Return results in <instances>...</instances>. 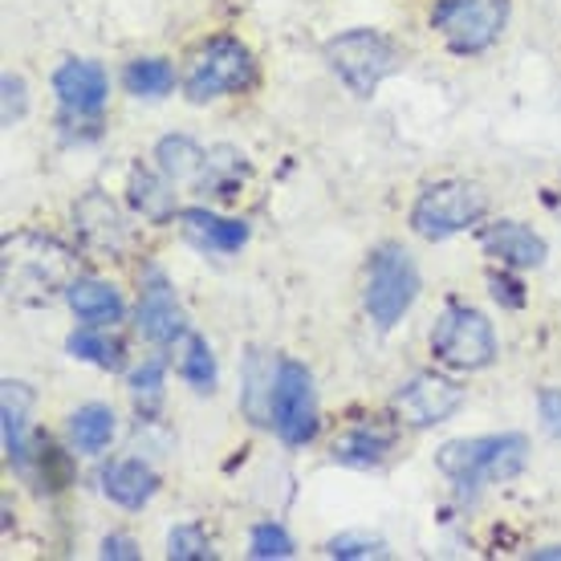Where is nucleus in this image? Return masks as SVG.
<instances>
[{
  "label": "nucleus",
  "mask_w": 561,
  "mask_h": 561,
  "mask_svg": "<svg viewBox=\"0 0 561 561\" xmlns=\"http://www.w3.org/2000/svg\"><path fill=\"white\" fill-rule=\"evenodd\" d=\"M0 268H4V294L13 306H49L61 289L73 285V265L78 256L54 237L42 232H13L4 237L0 249Z\"/></svg>",
  "instance_id": "obj_1"
},
{
  "label": "nucleus",
  "mask_w": 561,
  "mask_h": 561,
  "mask_svg": "<svg viewBox=\"0 0 561 561\" xmlns=\"http://www.w3.org/2000/svg\"><path fill=\"white\" fill-rule=\"evenodd\" d=\"M529 460L525 435H472V439H448L435 451V468L456 489H480L492 480H513Z\"/></svg>",
  "instance_id": "obj_2"
},
{
  "label": "nucleus",
  "mask_w": 561,
  "mask_h": 561,
  "mask_svg": "<svg viewBox=\"0 0 561 561\" xmlns=\"http://www.w3.org/2000/svg\"><path fill=\"white\" fill-rule=\"evenodd\" d=\"M325 57L342 82L351 85L358 99H370L387 78H391L399 66H403V54L391 37H382L375 28H354V33H342L325 45Z\"/></svg>",
  "instance_id": "obj_3"
},
{
  "label": "nucleus",
  "mask_w": 561,
  "mask_h": 561,
  "mask_svg": "<svg viewBox=\"0 0 561 561\" xmlns=\"http://www.w3.org/2000/svg\"><path fill=\"white\" fill-rule=\"evenodd\" d=\"M489 208V199L477 183L463 180H444L423 187L415 208H411V228L420 232L423 240H448L456 232H468Z\"/></svg>",
  "instance_id": "obj_4"
},
{
  "label": "nucleus",
  "mask_w": 561,
  "mask_h": 561,
  "mask_svg": "<svg viewBox=\"0 0 561 561\" xmlns=\"http://www.w3.org/2000/svg\"><path fill=\"white\" fill-rule=\"evenodd\" d=\"M508 0H439L432 9V28L448 42L451 54H484L505 33Z\"/></svg>",
  "instance_id": "obj_5"
},
{
  "label": "nucleus",
  "mask_w": 561,
  "mask_h": 561,
  "mask_svg": "<svg viewBox=\"0 0 561 561\" xmlns=\"http://www.w3.org/2000/svg\"><path fill=\"white\" fill-rule=\"evenodd\" d=\"M420 297V273L399 244H382L370 256V277H366V313L379 330H391Z\"/></svg>",
  "instance_id": "obj_6"
},
{
  "label": "nucleus",
  "mask_w": 561,
  "mask_h": 561,
  "mask_svg": "<svg viewBox=\"0 0 561 561\" xmlns=\"http://www.w3.org/2000/svg\"><path fill=\"white\" fill-rule=\"evenodd\" d=\"M432 354L451 370H484L496 358V334L480 309L448 306L432 330Z\"/></svg>",
  "instance_id": "obj_7"
},
{
  "label": "nucleus",
  "mask_w": 561,
  "mask_h": 561,
  "mask_svg": "<svg viewBox=\"0 0 561 561\" xmlns=\"http://www.w3.org/2000/svg\"><path fill=\"white\" fill-rule=\"evenodd\" d=\"M253 78H256L253 54L240 42H232V37H216V42H208L196 54L183 90H187L192 102H208V99H220V94H232V90H244Z\"/></svg>",
  "instance_id": "obj_8"
},
{
  "label": "nucleus",
  "mask_w": 561,
  "mask_h": 561,
  "mask_svg": "<svg viewBox=\"0 0 561 561\" xmlns=\"http://www.w3.org/2000/svg\"><path fill=\"white\" fill-rule=\"evenodd\" d=\"M273 427L289 448H301L318 435V399H313V379L301 363H280L273 379V403H268Z\"/></svg>",
  "instance_id": "obj_9"
},
{
  "label": "nucleus",
  "mask_w": 561,
  "mask_h": 561,
  "mask_svg": "<svg viewBox=\"0 0 561 561\" xmlns=\"http://www.w3.org/2000/svg\"><path fill=\"white\" fill-rule=\"evenodd\" d=\"M460 403L463 391L451 379H439V375H415L394 394V411L411 427H435V423L451 420L460 411Z\"/></svg>",
  "instance_id": "obj_10"
},
{
  "label": "nucleus",
  "mask_w": 561,
  "mask_h": 561,
  "mask_svg": "<svg viewBox=\"0 0 561 561\" xmlns=\"http://www.w3.org/2000/svg\"><path fill=\"white\" fill-rule=\"evenodd\" d=\"M54 94L61 102V111L78 114V118H90L106 106V94H111V82H106V70L99 61H61L54 73Z\"/></svg>",
  "instance_id": "obj_11"
},
{
  "label": "nucleus",
  "mask_w": 561,
  "mask_h": 561,
  "mask_svg": "<svg viewBox=\"0 0 561 561\" xmlns=\"http://www.w3.org/2000/svg\"><path fill=\"white\" fill-rule=\"evenodd\" d=\"M73 228H78V237H82L85 249L99 256H114L118 249H123V240H127L123 216H118V208H114L102 192H90V196L78 199V208H73Z\"/></svg>",
  "instance_id": "obj_12"
},
{
  "label": "nucleus",
  "mask_w": 561,
  "mask_h": 561,
  "mask_svg": "<svg viewBox=\"0 0 561 561\" xmlns=\"http://www.w3.org/2000/svg\"><path fill=\"white\" fill-rule=\"evenodd\" d=\"M480 249L496 256L501 265L513 268H537L546 265V240L534 228L517 225V220H496V225L480 228Z\"/></svg>",
  "instance_id": "obj_13"
},
{
  "label": "nucleus",
  "mask_w": 561,
  "mask_h": 561,
  "mask_svg": "<svg viewBox=\"0 0 561 561\" xmlns=\"http://www.w3.org/2000/svg\"><path fill=\"white\" fill-rule=\"evenodd\" d=\"M139 330L142 337H151L154 346H168L175 337L187 334V322H183V309L175 306V294L168 289V280L154 277L147 285V294L139 301Z\"/></svg>",
  "instance_id": "obj_14"
},
{
  "label": "nucleus",
  "mask_w": 561,
  "mask_h": 561,
  "mask_svg": "<svg viewBox=\"0 0 561 561\" xmlns=\"http://www.w3.org/2000/svg\"><path fill=\"white\" fill-rule=\"evenodd\" d=\"M180 225L187 232V240H196L199 249H211V253H237L249 240V225L244 220H225L208 208H183Z\"/></svg>",
  "instance_id": "obj_15"
},
{
  "label": "nucleus",
  "mask_w": 561,
  "mask_h": 561,
  "mask_svg": "<svg viewBox=\"0 0 561 561\" xmlns=\"http://www.w3.org/2000/svg\"><path fill=\"white\" fill-rule=\"evenodd\" d=\"M154 489H159V480L142 460H118L102 472V492L123 508H142L154 496Z\"/></svg>",
  "instance_id": "obj_16"
},
{
  "label": "nucleus",
  "mask_w": 561,
  "mask_h": 561,
  "mask_svg": "<svg viewBox=\"0 0 561 561\" xmlns=\"http://www.w3.org/2000/svg\"><path fill=\"white\" fill-rule=\"evenodd\" d=\"M66 301H70V309L85 325H111L123 318V297H118V289L106 285V280L78 277L70 289H66Z\"/></svg>",
  "instance_id": "obj_17"
},
{
  "label": "nucleus",
  "mask_w": 561,
  "mask_h": 561,
  "mask_svg": "<svg viewBox=\"0 0 561 561\" xmlns=\"http://www.w3.org/2000/svg\"><path fill=\"white\" fill-rule=\"evenodd\" d=\"M394 448V432L391 427H375V423H363V427H351L346 435L334 439V460L351 463V468H375L382 463V456Z\"/></svg>",
  "instance_id": "obj_18"
},
{
  "label": "nucleus",
  "mask_w": 561,
  "mask_h": 561,
  "mask_svg": "<svg viewBox=\"0 0 561 561\" xmlns=\"http://www.w3.org/2000/svg\"><path fill=\"white\" fill-rule=\"evenodd\" d=\"M208 151H199L192 139H163L159 142V168L171 183H204L208 175Z\"/></svg>",
  "instance_id": "obj_19"
},
{
  "label": "nucleus",
  "mask_w": 561,
  "mask_h": 561,
  "mask_svg": "<svg viewBox=\"0 0 561 561\" xmlns=\"http://www.w3.org/2000/svg\"><path fill=\"white\" fill-rule=\"evenodd\" d=\"M25 411H28V391L21 382H4V403H0V427H4V451L9 460L28 463V439H25Z\"/></svg>",
  "instance_id": "obj_20"
},
{
  "label": "nucleus",
  "mask_w": 561,
  "mask_h": 561,
  "mask_svg": "<svg viewBox=\"0 0 561 561\" xmlns=\"http://www.w3.org/2000/svg\"><path fill=\"white\" fill-rule=\"evenodd\" d=\"M70 435H73V448H78V451H85V456H99V451L114 439V411L102 408V403H90V408L73 411V415H70Z\"/></svg>",
  "instance_id": "obj_21"
},
{
  "label": "nucleus",
  "mask_w": 561,
  "mask_h": 561,
  "mask_svg": "<svg viewBox=\"0 0 561 561\" xmlns=\"http://www.w3.org/2000/svg\"><path fill=\"white\" fill-rule=\"evenodd\" d=\"M130 204L147 216V220H168L171 211H175V192H171V183H163L159 175L151 171H135L130 175Z\"/></svg>",
  "instance_id": "obj_22"
},
{
  "label": "nucleus",
  "mask_w": 561,
  "mask_h": 561,
  "mask_svg": "<svg viewBox=\"0 0 561 561\" xmlns=\"http://www.w3.org/2000/svg\"><path fill=\"white\" fill-rule=\"evenodd\" d=\"M123 82H127V90L135 99H163L171 85H175V70H171L168 61H159V57H139V61L127 66Z\"/></svg>",
  "instance_id": "obj_23"
},
{
  "label": "nucleus",
  "mask_w": 561,
  "mask_h": 561,
  "mask_svg": "<svg viewBox=\"0 0 561 561\" xmlns=\"http://www.w3.org/2000/svg\"><path fill=\"white\" fill-rule=\"evenodd\" d=\"M180 375L196 391H211L216 387V358H211V351H208V342L204 337H192L187 342V354H183V363H180Z\"/></svg>",
  "instance_id": "obj_24"
},
{
  "label": "nucleus",
  "mask_w": 561,
  "mask_h": 561,
  "mask_svg": "<svg viewBox=\"0 0 561 561\" xmlns=\"http://www.w3.org/2000/svg\"><path fill=\"white\" fill-rule=\"evenodd\" d=\"M130 394H135V403H139L142 415H151L159 403H163V363L151 358V363H142L135 375H130Z\"/></svg>",
  "instance_id": "obj_25"
},
{
  "label": "nucleus",
  "mask_w": 561,
  "mask_h": 561,
  "mask_svg": "<svg viewBox=\"0 0 561 561\" xmlns=\"http://www.w3.org/2000/svg\"><path fill=\"white\" fill-rule=\"evenodd\" d=\"M168 558L171 561H208V558H216V553H211V541L204 537V529H196V525H180V529H171V537H168Z\"/></svg>",
  "instance_id": "obj_26"
},
{
  "label": "nucleus",
  "mask_w": 561,
  "mask_h": 561,
  "mask_svg": "<svg viewBox=\"0 0 561 561\" xmlns=\"http://www.w3.org/2000/svg\"><path fill=\"white\" fill-rule=\"evenodd\" d=\"M70 354H73V358H82V363L102 366V370H118V366H123V358H118V346H114V342H106V337H99V334H73L70 337Z\"/></svg>",
  "instance_id": "obj_27"
},
{
  "label": "nucleus",
  "mask_w": 561,
  "mask_h": 561,
  "mask_svg": "<svg viewBox=\"0 0 561 561\" xmlns=\"http://www.w3.org/2000/svg\"><path fill=\"white\" fill-rule=\"evenodd\" d=\"M249 553L261 561L268 558H294V541H289V534L280 529V525H256L253 529V541H249Z\"/></svg>",
  "instance_id": "obj_28"
},
{
  "label": "nucleus",
  "mask_w": 561,
  "mask_h": 561,
  "mask_svg": "<svg viewBox=\"0 0 561 561\" xmlns=\"http://www.w3.org/2000/svg\"><path fill=\"white\" fill-rule=\"evenodd\" d=\"M325 553H330V558H382L387 549H382V541H375V537L342 534L325 546Z\"/></svg>",
  "instance_id": "obj_29"
},
{
  "label": "nucleus",
  "mask_w": 561,
  "mask_h": 561,
  "mask_svg": "<svg viewBox=\"0 0 561 561\" xmlns=\"http://www.w3.org/2000/svg\"><path fill=\"white\" fill-rule=\"evenodd\" d=\"M21 114H25V82L4 73V127H13Z\"/></svg>",
  "instance_id": "obj_30"
},
{
  "label": "nucleus",
  "mask_w": 561,
  "mask_h": 561,
  "mask_svg": "<svg viewBox=\"0 0 561 561\" xmlns=\"http://www.w3.org/2000/svg\"><path fill=\"white\" fill-rule=\"evenodd\" d=\"M537 408H541V423H546V432L561 439V391H541Z\"/></svg>",
  "instance_id": "obj_31"
},
{
  "label": "nucleus",
  "mask_w": 561,
  "mask_h": 561,
  "mask_svg": "<svg viewBox=\"0 0 561 561\" xmlns=\"http://www.w3.org/2000/svg\"><path fill=\"white\" fill-rule=\"evenodd\" d=\"M102 558L135 561V558H139V549H135V541H130V537H106V541H102Z\"/></svg>",
  "instance_id": "obj_32"
},
{
  "label": "nucleus",
  "mask_w": 561,
  "mask_h": 561,
  "mask_svg": "<svg viewBox=\"0 0 561 561\" xmlns=\"http://www.w3.org/2000/svg\"><path fill=\"white\" fill-rule=\"evenodd\" d=\"M489 285H492V297H496V301H505V306H513V309H517L520 301H525V297H520V294H513V289H520V285H513V280L489 277Z\"/></svg>",
  "instance_id": "obj_33"
},
{
  "label": "nucleus",
  "mask_w": 561,
  "mask_h": 561,
  "mask_svg": "<svg viewBox=\"0 0 561 561\" xmlns=\"http://www.w3.org/2000/svg\"><path fill=\"white\" fill-rule=\"evenodd\" d=\"M534 558H541V561H553V558H561V546H549V549H537Z\"/></svg>",
  "instance_id": "obj_34"
}]
</instances>
